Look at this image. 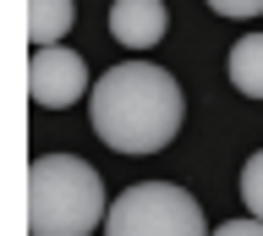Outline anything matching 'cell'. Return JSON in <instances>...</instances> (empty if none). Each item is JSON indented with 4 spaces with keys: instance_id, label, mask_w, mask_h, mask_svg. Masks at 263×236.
Returning a JSON list of instances; mask_svg holds the SVG:
<instances>
[{
    "instance_id": "obj_9",
    "label": "cell",
    "mask_w": 263,
    "mask_h": 236,
    "mask_svg": "<svg viewBox=\"0 0 263 236\" xmlns=\"http://www.w3.org/2000/svg\"><path fill=\"white\" fill-rule=\"evenodd\" d=\"M219 17H263V0H209Z\"/></svg>"
},
{
    "instance_id": "obj_8",
    "label": "cell",
    "mask_w": 263,
    "mask_h": 236,
    "mask_svg": "<svg viewBox=\"0 0 263 236\" xmlns=\"http://www.w3.org/2000/svg\"><path fill=\"white\" fill-rule=\"evenodd\" d=\"M241 198H247V209L263 220V149L241 165Z\"/></svg>"
},
{
    "instance_id": "obj_3",
    "label": "cell",
    "mask_w": 263,
    "mask_h": 236,
    "mask_svg": "<svg viewBox=\"0 0 263 236\" xmlns=\"http://www.w3.org/2000/svg\"><path fill=\"white\" fill-rule=\"evenodd\" d=\"M104 231L110 236H203L209 214L176 181H137L110 203Z\"/></svg>"
},
{
    "instance_id": "obj_6",
    "label": "cell",
    "mask_w": 263,
    "mask_h": 236,
    "mask_svg": "<svg viewBox=\"0 0 263 236\" xmlns=\"http://www.w3.org/2000/svg\"><path fill=\"white\" fill-rule=\"evenodd\" d=\"M230 83L247 99H263V33H241L230 44Z\"/></svg>"
},
{
    "instance_id": "obj_10",
    "label": "cell",
    "mask_w": 263,
    "mask_h": 236,
    "mask_svg": "<svg viewBox=\"0 0 263 236\" xmlns=\"http://www.w3.org/2000/svg\"><path fill=\"white\" fill-rule=\"evenodd\" d=\"M219 236H263V220H258V214H247V220H225V225H219Z\"/></svg>"
},
{
    "instance_id": "obj_4",
    "label": "cell",
    "mask_w": 263,
    "mask_h": 236,
    "mask_svg": "<svg viewBox=\"0 0 263 236\" xmlns=\"http://www.w3.org/2000/svg\"><path fill=\"white\" fill-rule=\"evenodd\" d=\"M88 88V66H82L77 50H61V44H39L28 61V99L39 110H66V104L82 99Z\"/></svg>"
},
{
    "instance_id": "obj_1",
    "label": "cell",
    "mask_w": 263,
    "mask_h": 236,
    "mask_svg": "<svg viewBox=\"0 0 263 236\" xmlns=\"http://www.w3.org/2000/svg\"><path fill=\"white\" fill-rule=\"evenodd\" d=\"M93 132L104 149L115 154H159L170 149V137L181 132L186 99L181 83L164 66L148 61H121L93 83Z\"/></svg>"
},
{
    "instance_id": "obj_2",
    "label": "cell",
    "mask_w": 263,
    "mask_h": 236,
    "mask_svg": "<svg viewBox=\"0 0 263 236\" xmlns=\"http://www.w3.org/2000/svg\"><path fill=\"white\" fill-rule=\"evenodd\" d=\"M104 181L77 154H44L28 165V231L33 236H88L104 225Z\"/></svg>"
},
{
    "instance_id": "obj_5",
    "label": "cell",
    "mask_w": 263,
    "mask_h": 236,
    "mask_svg": "<svg viewBox=\"0 0 263 236\" xmlns=\"http://www.w3.org/2000/svg\"><path fill=\"white\" fill-rule=\"evenodd\" d=\"M170 28V11L164 0H115L110 6V33L126 44V50H154Z\"/></svg>"
},
{
    "instance_id": "obj_7",
    "label": "cell",
    "mask_w": 263,
    "mask_h": 236,
    "mask_svg": "<svg viewBox=\"0 0 263 236\" xmlns=\"http://www.w3.org/2000/svg\"><path fill=\"white\" fill-rule=\"evenodd\" d=\"M71 22H77L71 0H28V39H33V50H39V44H61Z\"/></svg>"
}]
</instances>
